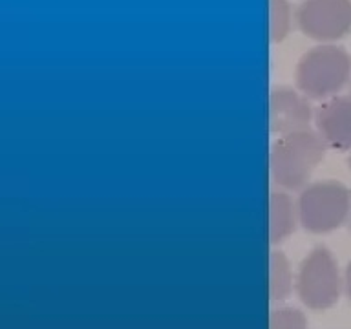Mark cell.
Returning a JSON list of instances; mask_svg holds the SVG:
<instances>
[{
	"instance_id": "cell-1",
	"label": "cell",
	"mask_w": 351,
	"mask_h": 329,
	"mask_svg": "<svg viewBox=\"0 0 351 329\" xmlns=\"http://www.w3.org/2000/svg\"><path fill=\"white\" fill-rule=\"evenodd\" d=\"M324 158L322 137L311 130L287 134L276 141L271 152L274 181L285 188H300Z\"/></svg>"
},
{
	"instance_id": "cell-13",
	"label": "cell",
	"mask_w": 351,
	"mask_h": 329,
	"mask_svg": "<svg viewBox=\"0 0 351 329\" xmlns=\"http://www.w3.org/2000/svg\"><path fill=\"white\" fill-rule=\"evenodd\" d=\"M350 167H351V158H350Z\"/></svg>"
},
{
	"instance_id": "cell-6",
	"label": "cell",
	"mask_w": 351,
	"mask_h": 329,
	"mask_svg": "<svg viewBox=\"0 0 351 329\" xmlns=\"http://www.w3.org/2000/svg\"><path fill=\"white\" fill-rule=\"evenodd\" d=\"M311 121V108L302 95L289 90L278 88L269 99V123L271 130L282 136L307 130Z\"/></svg>"
},
{
	"instance_id": "cell-12",
	"label": "cell",
	"mask_w": 351,
	"mask_h": 329,
	"mask_svg": "<svg viewBox=\"0 0 351 329\" xmlns=\"http://www.w3.org/2000/svg\"><path fill=\"white\" fill-rule=\"evenodd\" d=\"M346 291H348V296L351 298V262L348 265V271H346Z\"/></svg>"
},
{
	"instance_id": "cell-9",
	"label": "cell",
	"mask_w": 351,
	"mask_h": 329,
	"mask_svg": "<svg viewBox=\"0 0 351 329\" xmlns=\"http://www.w3.org/2000/svg\"><path fill=\"white\" fill-rule=\"evenodd\" d=\"M269 293L273 300H284L291 293V267L282 252H273L269 260Z\"/></svg>"
},
{
	"instance_id": "cell-10",
	"label": "cell",
	"mask_w": 351,
	"mask_h": 329,
	"mask_svg": "<svg viewBox=\"0 0 351 329\" xmlns=\"http://www.w3.org/2000/svg\"><path fill=\"white\" fill-rule=\"evenodd\" d=\"M291 27V8L287 0H269V29L274 42H280Z\"/></svg>"
},
{
	"instance_id": "cell-11",
	"label": "cell",
	"mask_w": 351,
	"mask_h": 329,
	"mask_svg": "<svg viewBox=\"0 0 351 329\" xmlns=\"http://www.w3.org/2000/svg\"><path fill=\"white\" fill-rule=\"evenodd\" d=\"M269 329H307L306 317L298 309L284 307L271 315Z\"/></svg>"
},
{
	"instance_id": "cell-8",
	"label": "cell",
	"mask_w": 351,
	"mask_h": 329,
	"mask_svg": "<svg viewBox=\"0 0 351 329\" xmlns=\"http://www.w3.org/2000/svg\"><path fill=\"white\" fill-rule=\"evenodd\" d=\"M295 227V214L293 203L285 194H273L269 197V240L278 243L293 232Z\"/></svg>"
},
{
	"instance_id": "cell-3",
	"label": "cell",
	"mask_w": 351,
	"mask_h": 329,
	"mask_svg": "<svg viewBox=\"0 0 351 329\" xmlns=\"http://www.w3.org/2000/svg\"><path fill=\"white\" fill-rule=\"evenodd\" d=\"M351 208V194L340 183H317L302 192L300 221L311 232H329L344 223Z\"/></svg>"
},
{
	"instance_id": "cell-7",
	"label": "cell",
	"mask_w": 351,
	"mask_h": 329,
	"mask_svg": "<svg viewBox=\"0 0 351 329\" xmlns=\"http://www.w3.org/2000/svg\"><path fill=\"white\" fill-rule=\"evenodd\" d=\"M317 125L324 143L337 150H350L351 99L335 97L324 103L317 112Z\"/></svg>"
},
{
	"instance_id": "cell-4",
	"label": "cell",
	"mask_w": 351,
	"mask_h": 329,
	"mask_svg": "<svg viewBox=\"0 0 351 329\" xmlns=\"http://www.w3.org/2000/svg\"><path fill=\"white\" fill-rule=\"evenodd\" d=\"M298 295L311 309H328L339 300V269L328 249L318 247L304 260L298 274Z\"/></svg>"
},
{
	"instance_id": "cell-5",
	"label": "cell",
	"mask_w": 351,
	"mask_h": 329,
	"mask_svg": "<svg viewBox=\"0 0 351 329\" xmlns=\"http://www.w3.org/2000/svg\"><path fill=\"white\" fill-rule=\"evenodd\" d=\"M298 26L317 40H335L351 29V0H306L296 15Z\"/></svg>"
},
{
	"instance_id": "cell-2",
	"label": "cell",
	"mask_w": 351,
	"mask_h": 329,
	"mask_svg": "<svg viewBox=\"0 0 351 329\" xmlns=\"http://www.w3.org/2000/svg\"><path fill=\"white\" fill-rule=\"evenodd\" d=\"M351 59L344 49L320 46L302 57L296 82L306 95L326 97L333 95L350 79Z\"/></svg>"
}]
</instances>
